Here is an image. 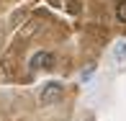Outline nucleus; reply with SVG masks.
<instances>
[{
    "mask_svg": "<svg viewBox=\"0 0 126 121\" xmlns=\"http://www.w3.org/2000/svg\"><path fill=\"white\" fill-rule=\"evenodd\" d=\"M116 18L121 21V23H126V0H121V3L116 5Z\"/></svg>",
    "mask_w": 126,
    "mask_h": 121,
    "instance_id": "nucleus-4",
    "label": "nucleus"
},
{
    "mask_svg": "<svg viewBox=\"0 0 126 121\" xmlns=\"http://www.w3.org/2000/svg\"><path fill=\"white\" fill-rule=\"evenodd\" d=\"M28 67H31V70H51V67H54V54H51V52H36V54L28 59Z\"/></svg>",
    "mask_w": 126,
    "mask_h": 121,
    "instance_id": "nucleus-2",
    "label": "nucleus"
},
{
    "mask_svg": "<svg viewBox=\"0 0 126 121\" xmlns=\"http://www.w3.org/2000/svg\"><path fill=\"white\" fill-rule=\"evenodd\" d=\"M113 57H116V62H126V41H118V44H116Z\"/></svg>",
    "mask_w": 126,
    "mask_h": 121,
    "instance_id": "nucleus-3",
    "label": "nucleus"
},
{
    "mask_svg": "<svg viewBox=\"0 0 126 121\" xmlns=\"http://www.w3.org/2000/svg\"><path fill=\"white\" fill-rule=\"evenodd\" d=\"M64 95V88H62V83H57V80H51L41 88V93H39V101L44 103V106H51V103H57L59 98Z\"/></svg>",
    "mask_w": 126,
    "mask_h": 121,
    "instance_id": "nucleus-1",
    "label": "nucleus"
}]
</instances>
